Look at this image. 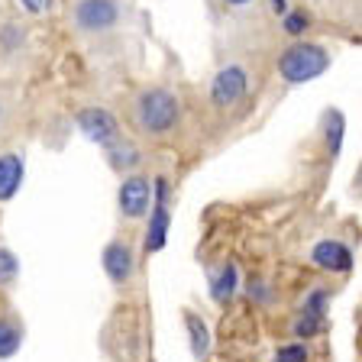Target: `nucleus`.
<instances>
[{
    "label": "nucleus",
    "mask_w": 362,
    "mask_h": 362,
    "mask_svg": "<svg viewBox=\"0 0 362 362\" xmlns=\"http://www.w3.org/2000/svg\"><path fill=\"white\" fill-rule=\"evenodd\" d=\"M181 107L178 98L165 88H149L136 98V123L149 136H165L178 127Z\"/></svg>",
    "instance_id": "1"
},
{
    "label": "nucleus",
    "mask_w": 362,
    "mask_h": 362,
    "mask_svg": "<svg viewBox=\"0 0 362 362\" xmlns=\"http://www.w3.org/2000/svg\"><path fill=\"white\" fill-rule=\"evenodd\" d=\"M330 68V52L317 42H294L279 59V75L288 84H308Z\"/></svg>",
    "instance_id": "2"
},
{
    "label": "nucleus",
    "mask_w": 362,
    "mask_h": 362,
    "mask_svg": "<svg viewBox=\"0 0 362 362\" xmlns=\"http://www.w3.org/2000/svg\"><path fill=\"white\" fill-rule=\"evenodd\" d=\"M168 181L156 178L152 181V204H149V230H146V252H162L168 243V230H172V211H168Z\"/></svg>",
    "instance_id": "3"
},
{
    "label": "nucleus",
    "mask_w": 362,
    "mask_h": 362,
    "mask_svg": "<svg viewBox=\"0 0 362 362\" xmlns=\"http://www.w3.org/2000/svg\"><path fill=\"white\" fill-rule=\"evenodd\" d=\"M71 23L88 36L107 33L120 23V4L117 0H78L71 10Z\"/></svg>",
    "instance_id": "4"
},
{
    "label": "nucleus",
    "mask_w": 362,
    "mask_h": 362,
    "mask_svg": "<svg viewBox=\"0 0 362 362\" xmlns=\"http://www.w3.org/2000/svg\"><path fill=\"white\" fill-rule=\"evenodd\" d=\"M78 129L88 136L90 143H98L100 149H110L113 143L123 139L117 117L110 110H104V107H84V110H78Z\"/></svg>",
    "instance_id": "5"
},
{
    "label": "nucleus",
    "mask_w": 362,
    "mask_h": 362,
    "mask_svg": "<svg viewBox=\"0 0 362 362\" xmlns=\"http://www.w3.org/2000/svg\"><path fill=\"white\" fill-rule=\"evenodd\" d=\"M246 90H249L246 68L226 65V68H220L211 81V100L217 110H230V107H236L243 98H246Z\"/></svg>",
    "instance_id": "6"
},
{
    "label": "nucleus",
    "mask_w": 362,
    "mask_h": 362,
    "mask_svg": "<svg viewBox=\"0 0 362 362\" xmlns=\"http://www.w3.org/2000/svg\"><path fill=\"white\" fill-rule=\"evenodd\" d=\"M117 204H120V214L127 220H143L152 204V181L143 175H127L120 181V191H117Z\"/></svg>",
    "instance_id": "7"
},
{
    "label": "nucleus",
    "mask_w": 362,
    "mask_h": 362,
    "mask_svg": "<svg viewBox=\"0 0 362 362\" xmlns=\"http://www.w3.org/2000/svg\"><path fill=\"white\" fill-rule=\"evenodd\" d=\"M100 265H104V275L113 288H127L133 281V272H136V259H133V249L127 243H107L104 246V256H100Z\"/></svg>",
    "instance_id": "8"
},
{
    "label": "nucleus",
    "mask_w": 362,
    "mask_h": 362,
    "mask_svg": "<svg viewBox=\"0 0 362 362\" xmlns=\"http://www.w3.org/2000/svg\"><path fill=\"white\" fill-rule=\"evenodd\" d=\"M327 301H330V291L327 288H314V291L304 298V308L294 320V333L304 339L317 337V333L327 327Z\"/></svg>",
    "instance_id": "9"
},
{
    "label": "nucleus",
    "mask_w": 362,
    "mask_h": 362,
    "mask_svg": "<svg viewBox=\"0 0 362 362\" xmlns=\"http://www.w3.org/2000/svg\"><path fill=\"white\" fill-rule=\"evenodd\" d=\"M310 262L324 272L346 275L353 269V252H349L346 243H339V240H317L314 249H310Z\"/></svg>",
    "instance_id": "10"
},
{
    "label": "nucleus",
    "mask_w": 362,
    "mask_h": 362,
    "mask_svg": "<svg viewBox=\"0 0 362 362\" xmlns=\"http://www.w3.org/2000/svg\"><path fill=\"white\" fill-rule=\"evenodd\" d=\"M23 175H26V165H23L20 152H4L0 156V204L13 201L23 188Z\"/></svg>",
    "instance_id": "11"
},
{
    "label": "nucleus",
    "mask_w": 362,
    "mask_h": 362,
    "mask_svg": "<svg viewBox=\"0 0 362 362\" xmlns=\"http://www.w3.org/2000/svg\"><path fill=\"white\" fill-rule=\"evenodd\" d=\"M236 281H240V272H236V265L233 262H223V265H220V272L211 279V298L217 304H226L236 294Z\"/></svg>",
    "instance_id": "12"
},
{
    "label": "nucleus",
    "mask_w": 362,
    "mask_h": 362,
    "mask_svg": "<svg viewBox=\"0 0 362 362\" xmlns=\"http://www.w3.org/2000/svg\"><path fill=\"white\" fill-rule=\"evenodd\" d=\"M185 327H188V339H191L194 359H204V356L211 353V330H207V324H204L194 310H185Z\"/></svg>",
    "instance_id": "13"
},
{
    "label": "nucleus",
    "mask_w": 362,
    "mask_h": 362,
    "mask_svg": "<svg viewBox=\"0 0 362 362\" xmlns=\"http://www.w3.org/2000/svg\"><path fill=\"white\" fill-rule=\"evenodd\" d=\"M104 152H107V158H110V165L117 168V172L139 165V149H136L129 139H120V143H113L110 149H104Z\"/></svg>",
    "instance_id": "14"
},
{
    "label": "nucleus",
    "mask_w": 362,
    "mask_h": 362,
    "mask_svg": "<svg viewBox=\"0 0 362 362\" xmlns=\"http://www.w3.org/2000/svg\"><path fill=\"white\" fill-rule=\"evenodd\" d=\"M20 343H23V330L16 327V320L0 317V359H10L20 349Z\"/></svg>",
    "instance_id": "15"
},
{
    "label": "nucleus",
    "mask_w": 362,
    "mask_h": 362,
    "mask_svg": "<svg viewBox=\"0 0 362 362\" xmlns=\"http://www.w3.org/2000/svg\"><path fill=\"white\" fill-rule=\"evenodd\" d=\"M343 133H346V120L339 110H330L324 117V139H327V149L337 156L339 146H343Z\"/></svg>",
    "instance_id": "16"
},
{
    "label": "nucleus",
    "mask_w": 362,
    "mask_h": 362,
    "mask_svg": "<svg viewBox=\"0 0 362 362\" xmlns=\"http://www.w3.org/2000/svg\"><path fill=\"white\" fill-rule=\"evenodd\" d=\"M20 275V259L7 246H0V288H10Z\"/></svg>",
    "instance_id": "17"
},
{
    "label": "nucleus",
    "mask_w": 362,
    "mask_h": 362,
    "mask_svg": "<svg viewBox=\"0 0 362 362\" xmlns=\"http://www.w3.org/2000/svg\"><path fill=\"white\" fill-rule=\"evenodd\" d=\"M281 16H285L281 23H285V33H288V36H301V33L308 30V23H310L304 10H285Z\"/></svg>",
    "instance_id": "18"
},
{
    "label": "nucleus",
    "mask_w": 362,
    "mask_h": 362,
    "mask_svg": "<svg viewBox=\"0 0 362 362\" xmlns=\"http://www.w3.org/2000/svg\"><path fill=\"white\" fill-rule=\"evenodd\" d=\"M275 362H308V346L304 343H288V346L279 349Z\"/></svg>",
    "instance_id": "19"
},
{
    "label": "nucleus",
    "mask_w": 362,
    "mask_h": 362,
    "mask_svg": "<svg viewBox=\"0 0 362 362\" xmlns=\"http://www.w3.org/2000/svg\"><path fill=\"white\" fill-rule=\"evenodd\" d=\"M20 4L26 7V13H33V16L42 13V10H45V0H20Z\"/></svg>",
    "instance_id": "20"
},
{
    "label": "nucleus",
    "mask_w": 362,
    "mask_h": 362,
    "mask_svg": "<svg viewBox=\"0 0 362 362\" xmlns=\"http://www.w3.org/2000/svg\"><path fill=\"white\" fill-rule=\"evenodd\" d=\"M272 7H275V13H285L288 4H285V0H272Z\"/></svg>",
    "instance_id": "21"
},
{
    "label": "nucleus",
    "mask_w": 362,
    "mask_h": 362,
    "mask_svg": "<svg viewBox=\"0 0 362 362\" xmlns=\"http://www.w3.org/2000/svg\"><path fill=\"white\" fill-rule=\"evenodd\" d=\"M226 7H246V4H252V0H223Z\"/></svg>",
    "instance_id": "22"
},
{
    "label": "nucleus",
    "mask_w": 362,
    "mask_h": 362,
    "mask_svg": "<svg viewBox=\"0 0 362 362\" xmlns=\"http://www.w3.org/2000/svg\"><path fill=\"white\" fill-rule=\"evenodd\" d=\"M4 117H7V110H4V104H0V123H4Z\"/></svg>",
    "instance_id": "23"
}]
</instances>
